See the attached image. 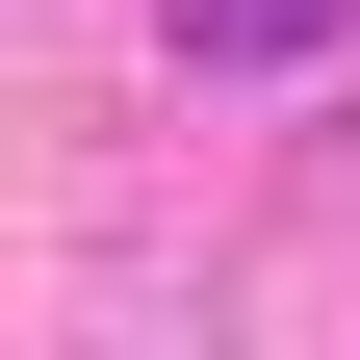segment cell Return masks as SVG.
Masks as SVG:
<instances>
[{
  "mask_svg": "<svg viewBox=\"0 0 360 360\" xmlns=\"http://www.w3.org/2000/svg\"><path fill=\"white\" fill-rule=\"evenodd\" d=\"M155 26H180L206 77H283V52H335V0H155Z\"/></svg>",
  "mask_w": 360,
  "mask_h": 360,
  "instance_id": "1",
  "label": "cell"
}]
</instances>
